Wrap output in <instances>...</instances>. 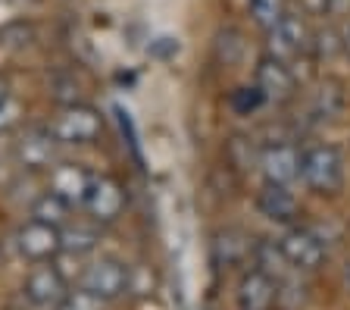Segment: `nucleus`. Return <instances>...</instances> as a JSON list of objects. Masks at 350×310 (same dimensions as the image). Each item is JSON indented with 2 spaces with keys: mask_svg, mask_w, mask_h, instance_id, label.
I'll return each mask as SVG.
<instances>
[{
  "mask_svg": "<svg viewBox=\"0 0 350 310\" xmlns=\"http://www.w3.org/2000/svg\"><path fill=\"white\" fill-rule=\"evenodd\" d=\"M344 179H347V163H344V154L335 144L319 141V144H310V148L300 151V182L316 198L341 194Z\"/></svg>",
  "mask_w": 350,
  "mask_h": 310,
  "instance_id": "1",
  "label": "nucleus"
},
{
  "mask_svg": "<svg viewBox=\"0 0 350 310\" xmlns=\"http://www.w3.org/2000/svg\"><path fill=\"white\" fill-rule=\"evenodd\" d=\"M51 135L59 144H69V148H81V144H94L103 135V116L97 107L91 103H63L57 110V116L47 122Z\"/></svg>",
  "mask_w": 350,
  "mask_h": 310,
  "instance_id": "2",
  "label": "nucleus"
},
{
  "mask_svg": "<svg viewBox=\"0 0 350 310\" xmlns=\"http://www.w3.org/2000/svg\"><path fill=\"white\" fill-rule=\"evenodd\" d=\"M275 244H278V251H282L284 263L291 266V270H297V273H316L319 266H325V257H328L325 242L310 226L294 222V226H288L275 238Z\"/></svg>",
  "mask_w": 350,
  "mask_h": 310,
  "instance_id": "3",
  "label": "nucleus"
},
{
  "mask_svg": "<svg viewBox=\"0 0 350 310\" xmlns=\"http://www.w3.org/2000/svg\"><path fill=\"white\" fill-rule=\"evenodd\" d=\"M266 35V44H262V53H269V57H278L284 63H294L297 57H304L310 51V25H306V16L304 13H288L278 19L272 29L262 31Z\"/></svg>",
  "mask_w": 350,
  "mask_h": 310,
  "instance_id": "4",
  "label": "nucleus"
},
{
  "mask_svg": "<svg viewBox=\"0 0 350 310\" xmlns=\"http://www.w3.org/2000/svg\"><path fill=\"white\" fill-rule=\"evenodd\" d=\"M294 63H284L278 57H269L262 53L256 60V69H254V85L262 91L266 97V107H284L297 97L300 85H297V73H294Z\"/></svg>",
  "mask_w": 350,
  "mask_h": 310,
  "instance_id": "5",
  "label": "nucleus"
},
{
  "mask_svg": "<svg viewBox=\"0 0 350 310\" xmlns=\"http://www.w3.org/2000/svg\"><path fill=\"white\" fill-rule=\"evenodd\" d=\"M16 251L29 263H47L63 254V226L41 220H25L16 229Z\"/></svg>",
  "mask_w": 350,
  "mask_h": 310,
  "instance_id": "6",
  "label": "nucleus"
},
{
  "mask_svg": "<svg viewBox=\"0 0 350 310\" xmlns=\"http://www.w3.org/2000/svg\"><path fill=\"white\" fill-rule=\"evenodd\" d=\"M66 295H69V282L59 273V266H53V260L35 263L22 282V298L38 310H57Z\"/></svg>",
  "mask_w": 350,
  "mask_h": 310,
  "instance_id": "7",
  "label": "nucleus"
},
{
  "mask_svg": "<svg viewBox=\"0 0 350 310\" xmlns=\"http://www.w3.org/2000/svg\"><path fill=\"white\" fill-rule=\"evenodd\" d=\"M81 288H88L91 295H97L107 304L119 301L125 292H131V266L119 257H100L85 270Z\"/></svg>",
  "mask_w": 350,
  "mask_h": 310,
  "instance_id": "8",
  "label": "nucleus"
},
{
  "mask_svg": "<svg viewBox=\"0 0 350 310\" xmlns=\"http://www.w3.org/2000/svg\"><path fill=\"white\" fill-rule=\"evenodd\" d=\"M278 298H282L278 279L256 263L244 270L234 285V307L238 310H275Z\"/></svg>",
  "mask_w": 350,
  "mask_h": 310,
  "instance_id": "9",
  "label": "nucleus"
},
{
  "mask_svg": "<svg viewBox=\"0 0 350 310\" xmlns=\"http://www.w3.org/2000/svg\"><path fill=\"white\" fill-rule=\"evenodd\" d=\"M300 151L294 141H269L256 154L262 182L272 185H294L300 179Z\"/></svg>",
  "mask_w": 350,
  "mask_h": 310,
  "instance_id": "10",
  "label": "nucleus"
},
{
  "mask_svg": "<svg viewBox=\"0 0 350 310\" xmlns=\"http://www.w3.org/2000/svg\"><path fill=\"white\" fill-rule=\"evenodd\" d=\"M94 176L88 166L81 163H72V160H63V163H53L47 170V192H53L57 198H63L66 204L72 207H85L88 201V192L94 185Z\"/></svg>",
  "mask_w": 350,
  "mask_h": 310,
  "instance_id": "11",
  "label": "nucleus"
},
{
  "mask_svg": "<svg viewBox=\"0 0 350 310\" xmlns=\"http://www.w3.org/2000/svg\"><path fill=\"white\" fill-rule=\"evenodd\" d=\"M125 204H129V194H125V185L113 176H94V185L88 192L85 210L91 216V222L97 226H109L125 214Z\"/></svg>",
  "mask_w": 350,
  "mask_h": 310,
  "instance_id": "12",
  "label": "nucleus"
},
{
  "mask_svg": "<svg viewBox=\"0 0 350 310\" xmlns=\"http://www.w3.org/2000/svg\"><path fill=\"white\" fill-rule=\"evenodd\" d=\"M254 204H256V214H260L262 220L275 222V226H294V222L300 220V204H297V198H294L291 185L262 182Z\"/></svg>",
  "mask_w": 350,
  "mask_h": 310,
  "instance_id": "13",
  "label": "nucleus"
},
{
  "mask_svg": "<svg viewBox=\"0 0 350 310\" xmlns=\"http://www.w3.org/2000/svg\"><path fill=\"white\" fill-rule=\"evenodd\" d=\"M59 141L51 135V129H29L25 138L16 144V157L25 170H51L53 166V154H57Z\"/></svg>",
  "mask_w": 350,
  "mask_h": 310,
  "instance_id": "14",
  "label": "nucleus"
},
{
  "mask_svg": "<svg viewBox=\"0 0 350 310\" xmlns=\"http://www.w3.org/2000/svg\"><path fill=\"white\" fill-rule=\"evenodd\" d=\"M254 254H256V242L244 229H226L219 232L216 242H213V257H216L219 266H241L254 260Z\"/></svg>",
  "mask_w": 350,
  "mask_h": 310,
  "instance_id": "15",
  "label": "nucleus"
},
{
  "mask_svg": "<svg viewBox=\"0 0 350 310\" xmlns=\"http://www.w3.org/2000/svg\"><path fill=\"white\" fill-rule=\"evenodd\" d=\"M341 110H344L341 85H338L335 79H325L319 88L313 91V97H310V116H313L316 122H328V119L341 116Z\"/></svg>",
  "mask_w": 350,
  "mask_h": 310,
  "instance_id": "16",
  "label": "nucleus"
},
{
  "mask_svg": "<svg viewBox=\"0 0 350 310\" xmlns=\"http://www.w3.org/2000/svg\"><path fill=\"white\" fill-rule=\"evenodd\" d=\"M100 242V232H97V222H75L63 226V254H91Z\"/></svg>",
  "mask_w": 350,
  "mask_h": 310,
  "instance_id": "17",
  "label": "nucleus"
},
{
  "mask_svg": "<svg viewBox=\"0 0 350 310\" xmlns=\"http://www.w3.org/2000/svg\"><path fill=\"white\" fill-rule=\"evenodd\" d=\"M72 216V207L66 204L63 198H57L53 192H44L41 198L31 204V220H41V222H53V226H66Z\"/></svg>",
  "mask_w": 350,
  "mask_h": 310,
  "instance_id": "18",
  "label": "nucleus"
},
{
  "mask_svg": "<svg viewBox=\"0 0 350 310\" xmlns=\"http://www.w3.org/2000/svg\"><path fill=\"white\" fill-rule=\"evenodd\" d=\"M291 10V0H247V13L256 29H272L284 13Z\"/></svg>",
  "mask_w": 350,
  "mask_h": 310,
  "instance_id": "19",
  "label": "nucleus"
},
{
  "mask_svg": "<svg viewBox=\"0 0 350 310\" xmlns=\"http://www.w3.org/2000/svg\"><path fill=\"white\" fill-rule=\"evenodd\" d=\"M228 107H232L238 116H250V113L262 110L266 107V97L256 85H238V88L228 94Z\"/></svg>",
  "mask_w": 350,
  "mask_h": 310,
  "instance_id": "20",
  "label": "nucleus"
},
{
  "mask_svg": "<svg viewBox=\"0 0 350 310\" xmlns=\"http://www.w3.org/2000/svg\"><path fill=\"white\" fill-rule=\"evenodd\" d=\"M103 304L107 301H100L97 295H91L88 288H69V295L63 298V304H59L57 310H103Z\"/></svg>",
  "mask_w": 350,
  "mask_h": 310,
  "instance_id": "21",
  "label": "nucleus"
},
{
  "mask_svg": "<svg viewBox=\"0 0 350 310\" xmlns=\"http://www.w3.org/2000/svg\"><path fill=\"white\" fill-rule=\"evenodd\" d=\"M325 16H335V19H350V0H328V3H325Z\"/></svg>",
  "mask_w": 350,
  "mask_h": 310,
  "instance_id": "22",
  "label": "nucleus"
},
{
  "mask_svg": "<svg viewBox=\"0 0 350 310\" xmlns=\"http://www.w3.org/2000/svg\"><path fill=\"white\" fill-rule=\"evenodd\" d=\"M10 101H13V88H10V79H7V75H0V110H3Z\"/></svg>",
  "mask_w": 350,
  "mask_h": 310,
  "instance_id": "23",
  "label": "nucleus"
},
{
  "mask_svg": "<svg viewBox=\"0 0 350 310\" xmlns=\"http://www.w3.org/2000/svg\"><path fill=\"white\" fill-rule=\"evenodd\" d=\"M341 53L344 57H350V19H347V25L341 29Z\"/></svg>",
  "mask_w": 350,
  "mask_h": 310,
  "instance_id": "24",
  "label": "nucleus"
},
{
  "mask_svg": "<svg viewBox=\"0 0 350 310\" xmlns=\"http://www.w3.org/2000/svg\"><path fill=\"white\" fill-rule=\"evenodd\" d=\"M341 282H344V292L350 295V260L344 263V270H341Z\"/></svg>",
  "mask_w": 350,
  "mask_h": 310,
  "instance_id": "25",
  "label": "nucleus"
}]
</instances>
